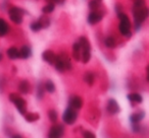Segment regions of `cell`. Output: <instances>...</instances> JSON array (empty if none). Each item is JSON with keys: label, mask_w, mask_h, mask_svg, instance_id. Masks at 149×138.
<instances>
[{"label": "cell", "mask_w": 149, "mask_h": 138, "mask_svg": "<svg viewBox=\"0 0 149 138\" xmlns=\"http://www.w3.org/2000/svg\"><path fill=\"white\" fill-rule=\"evenodd\" d=\"M60 57L62 58V60H63V63H64V66H65V70H72V62H70V57L68 56V54L66 53H61L60 54Z\"/></svg>", "instance_id": "cell-22"}, {"label": "cell", "mask_w": 149, "mask_h": 138, "mask_svg": "<svg viewBox=\"0 0 149 138\" xmlns=\"http://www.w3.org/2000/svg\"><path fill=\"white\" fill-rule=\"evenodd\" d=\"M83 136L86 138H95V134L92 133V132H90V131H84Z\"/></svg>", "instance_id": "cell-33"}, {"label": "cell", "mask_w": 149, "mask_h": 138, "mask_svg": "<svg viewBox=\"0 0 149 138\" xmlns=\"http://www.w3.org/2000/svg\"><path fill=\"white\" fill-rule=\"evenodd\" d=\"M54 8H55V4L52 2H49L47 5H45V6L42 8V11H43L45 14H47V13H51L52 11L54 10Z\"/></svg>", "instance_id": "cell-29"}, {"label": "cell", "mask_w": 149, "mask_h": 138, "mask_svg": "<svg viewBox=\"0 0 149 138\" xmlns=\"http://www.w3.org/2000/svg\"><path fill=\"white\" fill-rule=\"evenodd\" d=\"M25 119H26V121L27 122H29V123H33V122H36V121H38V120L40 119V115L38 113H27L25 116Z\"/></svg>", "instance_id": "cell-19"}, {"label": "cell", "mask_w": 149, "mask_h": 138, "mask_svg": "<svg viewBox=\"0 0 149 138\" xmlns=\"http://www.w3.org/2000/svg\"><path fill=\"white\" fill-rule=\"evenodd\" d=\"M32 55V50L29 46H23L19 50V58L22 59H28Z\"/></svg>", "instance_id": "cell-16"}, {"label": "cell", "mask_w": 149, "mask_h": 138, "mask_svg": "<svg viewBox=\"0 0 149 138\" xmlns=\"http://www.w3.org/2000/svg\"><path fill=\"white\" fill-rule=\"evenodd\" d=\"M64 133V126L61 125V124H56V125H53L49 130V133H48V136L51 138H58L61 137Z\"/></svg>", "instance_id": "cell-7"}, {"label": "cell", "mask_w": 149, "mask_h": 138, "mask_svg": "<svg viewBox=\"0 0 149 138\" xmlns=\"http://www.w3.org/2000/svg\"><path fill=\"white\" fill-rule=\"evenodd\" d=\"M42 58H43V60L46 63L50 64V65H53L56 59V55L51 50H46V51H44L43 54H42Z\"/></svg>", "instance_id": "cell-10"}, {"label": "cell", "mask_w": 149, "mask_h": 138, "mask_svg": "<svg viewBox=\"0 0 149 138\" xmlns=\"http://www.w3.org/2000/svg\"><path fill=\"white\" fill-rule=\"evenodd\" d=\"M54 66H55V69L58 71V72H63V71H65V66H64L63 60H62V58L60 57V55H56Z\"/></svg>", "instance_id": "cell-15"}, {"label": "cell", "mask_w": 149, "mask_h": 138, "mask_svg": "<svg viewBox=\"0 0 149 138\" xmlns=\"http://www.w3.org/2000/svg\"><path fill=\"white\" fill-rule=\"evenodd\" d=\"M91 59V48L82 50V61L84 64H87Z\"/></svg>", "instance_id": "cell-21"}, {"label": "cell", "mask_w": 149, "mask_h": 138, "mask_svg": "<svg viewBox=\"0 0 149 138\" xmlns=\"http://www.w3.org/2000/svg\"><path fill=\"white\" fill-rule=\"evenodd\" d=\"M94 79H95V75H94L93 72H91V71H87V72L84 74V81H85L88 85H93Z\"/></svg>", "instance_id": "cell-20"}, {"label": "cell", "mask_w": 149, "mask_h": 138, "mask_svg": "<svg viewBox=\"0 0 149 138\" xmlns=\"http://www.w3.org/2000/svg\"><path fill=\"white\" fill-rule=\"evenodd\" d=\"M116 14H118V13L123 12V6H122V4H120V3H116Z\"/></svg>", "instance_id": "cell-34"}, {"label": "cell", "mask_w": 149, "mask_h": 138, "mask_svg": "<svg viewBox=\"0 0 149 138\" xmlns=\"http://www.w3.org/2000/svg\"><path fill=\"white\" fill-rule=\"evenodd\" d=\"M68 105L70 108L74 110H80L84 105L83 99L79 95H72L70 97V101H68Z\"/></svg>", "instance_id": "cell-8"}, {"label": "cell", "mask_w": 149, "mask_h": 138, "mask_svg": "<svg viewBox=\"0 0 149 138\" xmlns=\"http://www.w3.org/2000/svg\"><path fill=\"white\" fill-rule=\"evenodd\" d=\"M39 21L41 23L42 27H43V29H48V27H50V19L47 16H45V15H42V16L39 17Z\"/></svg>", "instance_id": "cell-26"}, {"label": "cell", "mask_w": 149, "mask_h": 138, "mask_svg": "<svg viewBox=\"0 0 149 138\" xmlns=\"http://www.w3.org/2000/svg\"><path fill=\"white\" fill-rule=\"evenodd\" d=\"M147 81L149 82V74H147Z\"/></svg>", "instance_id": "cell-38"}, {"label": "cell", "mask_w": 149, "mask_h": 138, "mask_svg": "<svg viewBox=\"0 0 149 138\" xmlns=\"http://www.w3.org/2000/svg\"><path fill=\"white\" fill-rule=\"evenodd\" d=\"M9 32V25L3 19H0V37H4Z\"/></svg>", "instance_id": "cell-18"}, {"label": "cell", "mask_w": 149, "mask_h": 138, "mask_svg": "<svg viewBox=\"0 0 149 138\" xmlns=\"http://www.w3.org/2000/svg\"><path fill=\"white\" fill-rule=\"evenodd\" d=\"M8 97H9V101H10L13 105H15V107L17 108V111L19 112V114L25 116L26 114H27V103H26L25 100L15 93H10Z\"/></svg>", "instance_id": "cell-3"}, {"label": "cell", "mask_w": 149, "mask_h": 138, "mask_svg": "<svg viewBox=\"0 0 149 138\" xmlns=\"http://www.w3.org/2000/svg\"><path fill=\"white\" fill-rule=\"evenodd\" d=\"M30 89H31V85H30V82L27 80V79H24L19 82V91L21 93H24V95H27L29 93Z\"/></svg>", "instance_id": "cell-14"}, {"label": "cell", "mask_w": 149, "mask_h": 138, "mask_svg": "<svg viewBox=\"0 0 149 138\" xmlns=\"http://www.w3.org/2000/svg\"><path fill=\"white\" fill-rule=\"evenodd\" d=\"M133 16H134V27L137 32L140 31L143 23L149 16V8L143 6L141 8H133Z\"/></svg>", "instance_id": "cell-1"}, {"label": "cell", "mask_w": 149, "mask_h": 138, "mask_svg": "<svg viewBox=\"0 0 149 138\" xmlns=\"http://www.w3.org/2000/svg\"><path fill=\"white\" fill-rule=\"evenodd\" d=\"M118 17L120 19V23H118V31L124 37L131 38L132 36V32H131V27H132V23L130 21L129 16L124 12L118 13Z\"/></svg>", "instance_id": "cell-2"}, {"label": "cell", "mask_w": 149, "mask_h": 138, "mask_svg": "<svg viewBox=\"0 0 149 138\" xmlns=\"http://www.w3.org/2000/svg\"><path fill=\"white\" fill-rule=\"evenodd\" d=\"M104 10L100 11L99 9L98 10H93L92 12H90V14L88 15L87 17V21L89 25H96L98 23L99 21H101V19H103L104 16Z\"/></svg>", "instance_id": "cell-6"}, {"label": "cell", "mask_w": 149, "mask_h": 138, "mask_svg": "<svg viewBox=\"0 0 149 138\" xmlns=\"http://www.w3.org/2000/svg\"><path fill=\"white\" fill-rule=\"evenodd\" d=\"M127 97H128L129 102L131 103V105L134 107L136 104H141L143 102V97L142 95H140V93H129L128 95H127Z\"/></svg>", "instance_id": "cell-11"}, {"label": "cell", "mask_w": 149, "mask_h": 138, "mask_svg": "<svg viewBox=\"0 0 149 138\" xmlns=\"http://www.w3.org/2000/svg\"><path fill=\"white\" fill-rule=\"evenodd\" d=\"M44 91L45 89V85L42 84L41 82L38 84V87H37V97L38 100H42L44 97Z\"/></svg>", "instance_id": "cell-28"}, {"label": "cell", "mask_w": 149, "mask_h": 138, "mask_svg": "<svg viewBox=\"0 0 149 138\" xmlns=\"http://www.w3.org/2000/svg\"><path fill=\"white\" fill-rule=\"evenodd\" d=\"M77 118H78V113L76 112V110L70 107H68L64 111V113L62 114V120L68 125H72L74 122L77 121Z\"/></svg>", "instance_id": "cell-5"}, {"label": "cell", "mask_w": 149, "mask_h": 138, "mask_svg": "<svg viewBox=\"0 0 149 138\" xmlns=\"http://www.w3.org/2000/svg\"><path fill=\"white\" fill-rule=\"evenodd\" d=\"M44 85H45L46 91H48L49 93H53L54 91H55V85H54V83L52 80H47Z\"/></svg>", "instance_id": "cell-27"}, {"label": "cell", "mask_w": 149, "mask_h": 138, "mask_svg": "<svg viewBox=\"0 0 149 138\" xmlns=\"http://www.w3.org/2000/svg\"><path fill=\"white\" fill-rule=\"evenodd\" d=\"M146 71H147V74H149V64L147 65V67H146Z\"/></svg>", "instance_id": "cell-36"}, {"label": "cell", "mask_w": 149, "mask_h": 138, "mask_svg": "<svg viewBox=\"0 0 149 138\" xmlns=\"http://www.w3.org/2000/svg\"><path fill=\"white\" fill-rule=\"evenodd\" d=\"M106 110H107L108 114H109V115H112V116L118 114L120 111V106H118V104L116 103V100H113V99H110L109 101H108L107 106H106Z\"/></svg>", "instance_id": "cell-9"}, {"label": "cell", "mask_w": 149, "mask_h": 138, "mask_svg": "<svg viewBox=\"0 0 149 138\" xmlns=\"http://www.w3.org/2000/svg\"><path fill=\"white\" fill-rule=\"evenodd\" d=\"M145 117V112L144 111H138L133 113L132 115L130 116V121L132 124L134 123H140Z\"/></svg>", "instance_id": "cell-13"}, {"label": "cell", "mask_w": 149, "mask_h": 138, "mask_svg": "<svg viewBox=\"0 0 149 138\" xmlns=\"http://www.w3.org/2000/svg\"><path fill=\"white\" fill-rule=\"evenodd\" d=\"M79 44L81 45L82 50L83 49H90L91 48V45H90L89 40L87 39L86 37H81L79 39Z\"/></svg>", "instance_id": "cell-25"}, {"label": "cell", "mask_w": 149, "mask_h": 138, "mask_svg": "<svg viewBox=\"0 0 149 138\" xmlns=\"http://www.w3.org/2000/svg\"><path fill=\"white\" fill-rule=\"evenodd\" d=\"M143 6H145V0H134L133 8H141Z\"/></svg>", "instance_id": "cell-32"}, {"label": "cell", "mask_w": 149, "mask_h": 138, "mask_svg": "<svg viewBox=\"0 0 149 138\" xmlns=\"http://www.w3.org/2000/svg\"><path fill=\"white\" fill-rule=\"evenodd\" d=\"M104 45H105L108 49H114V48L116 47V42L113 37H110L109 36V37L106 38L105 41H104Z\"/></svg>", "instance_id": "cell-23"}, {"label": "cell", "mask_w": 149, "mask_h": 138, "mask_svg": "<svg viewBox=\"0 0 149 138\" xmlns=\"http://www.w3.org/2000/svg\"><path fill=\"white\" fill-rule=\"evenodd\" d=\"M65 0H47V2H52V3H59V4H62Z\"/></svg>", "instance_id": "cell-35"}, {"label": "cell", "mask_w": 149, "mask_h": 138, "mask_svg": "<svg viewBox=\"0 0 149 138\" xmlns=\"http://www.w3.org/2000/svg\"><path fill=\"white\" fill-rule=\"evenodd\" d=\"M81 45L79 43H74L72 45V58L77 62L82 60V53H81Z\"/></svg>", "instance_id": "cell-12"}, {"label": "cell", "mask_w": 149, "mask_h": 138, "mask_svg": "<svg viewBox=\"0 0 149 138\" xmlns=\"http://www.w3.org/2000/svg\"><path fill=\"white\" fill-rule=\"evenodd\" d=\"M48 117H49L50 121L52 122V123H55L56 121H57V112L55 111V110H50L49 112H48Z\"/></svg>", "instance_id": "cell-31"}, {"label": "cell", "mask_w": 149, "mask_h": 138, "mask_svg": "<svg viewBox=\"0 0 149 138\" xmlns=\"http://www.w3.org/2000/svg\"><path fill=\"white\" fill-rule=\"evenodd\" d=\"M2 59H3V55L1 53H0V62L2 61Z\"/></svg>", "instance_id": "cell-37"}, {"label": "cell", "mask_w": 149, "mask_h": 138, "mask_svg": "<svg viewBox=\"0 0 149 138\" xmlns=\"http://www.w3.org/2000/svg\"><path fill=\"white\" fill-rule=\"evenodd\" d=\"M102 5V0H91L89 2V8L93 10H98Z\"/></svg>", "instance_id": "cell-24"}, {"label": "cell", "mask_w": 149, "mask_h": 138, "mask_svg": "<svg viewBox=\"0 0 149 138\" xmlns=\"http://www.w3.org/2000/svg\"><path fill=\"white\" fill-rule=\"evenodd\" d=\"M25 11L22 8L17 6H13L11 8H9L8 10V14H9V19H11L13 23H15V25H21L23 23V15Z\"/></svg>", "instance_id": "cell-4"}, {"label": "cell", "mask_w": 149, "mask_h": 138, "mask_svg": "<svg viewBox=\"0 0 149 138\" xmlns=\"http://www.w3.org/2000/svg\"><path fill=\"white\" fill-rule=\"evenodd\" d=\"M6 54L10 60H15L19 58V50L17 47H10L7 50Z\"/></svg>", "instance_id": "cell-17"}, {"label": "cell", "mask_w": 149, "mask_h": 138, "mask_svg": "<svg viewBox=\"0 0 149 138\" xmlns=\"http://www.w3.org/2000/svg\"><path fill=\"white\" fill-rule=\"evenodd\" d=\"M30 29H31V31H33V32H39L40 30L43 29V27H42L41 23L38 21H34V23H32L31 25H30Z\"/></svg>", "instance_id": "cell-30"}]
</instances>
